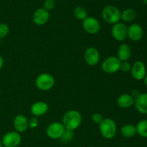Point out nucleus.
Wrapping results in <instances>:
<instances>
[{"label":"nucleus","instance_id":"nucleus-21","mask_svg":"<svg viewBox=\"0 0 147 147\" xmlns=\"http://www.w3.org/2000/svg\"><path fill=\"white\" fill-rule=\"evenodd\" d=\"M136 133L144 138H147V120L139 121L136 126Z\"/></svg>","mask_w":147,"mask_h":147},{"label":"nucleus","instance_id":"nucleus-12","mask_svg":"<svg viewBox=\"0 0 147 147\" xmlns=\"http://www.w3.org/2000/svg\"><path fill=\"white\" fill-rule=\"evenodd\" d=\"M131 75L136 80H142L144 79L146 76V66L141 61L135 62L131 69Z\"/></svg>","mask_w":147,"mask_h":147},{"label":"nucleus","instance_id":"nucleus-18","mask_svg":"<svg viewBox=\"0 0 147 147\" xmlns=\"http://www.w3.org/2000/svg\"><path fill=\"white\" fill-rule=\"evenodd\" d=\"M117 104L120 108L127 109L134 104V99L131 95L123 94L118 97Z\"/></svg>","mask_w":147,"mask_h":147},{"label":"nucleus","instance_id":"nucleus-16","mask_svg":"<svg viewBox=\"0 0 147 147\" xmlns=\"http://www.w3.org/2000/svg\"><path fill=\"white\" fill-rule=\"evenodd\" d=\"M134 105L140 113L147 115V93L139 94L134 99Z\"/></svg>","mask_w":147,"mask_h":147},{"label":"nucleus","instance_id":"nucleus-34","mask_svg":"<svg viewBox=\"0 0 147 147\" xmlns=\"http://www.w3.org/2000/svg\"><path fill=\"white\" fill-rule=\"evenodd\" d=\"M87 147H94V146H87Z\"/></svg>","mask_w":147,"mask_h":147},{"label":"nucleus","instance_id":"nucleus-17","mask_svg":"<svg viewBox=\"0 0 147 147\" xmlns=\"http://www.w3.org/2000/svg\"><path fill=\"white\" fill-rule=\"evenodd\" d=\"M131 55V49L128 44L123 43L119 47L117 50V57L121 61H127Z\"/></svg>","mask_w":147,"mask_h":147},{"label":"nucleus","instance_id":"nucleus-4","mask_svg":"<svg viewBox=\"0 0 147 147\" xmlns=\"http://www.w3.org/2000/svg\"><path fill=\"white\" fill-rule=\"evenodd\" d=\"M36 86L42 91H48L53 87L55 79L52 75L43 73L39 75L35 81Z\"/></svg>","mask_w":147,"mask_h":147},{"label":"nucleus","instance_id":"nucleus-5","mask_svg":"<svg viewBox=\"0 0 147 147\" xmlns=\"http://www.w3.org/2000/svg\"><path fill=\"white\" fill-rule=\"evenodd\" d=\"M121 61L116 56H109L103 61L102 70L106 74H114L120 70Z\"/></svg>","mask_w":147,"mask_h":147},{"label":"nucleus","instance_id":"nucleus-30","mask_svg":"<svg viewBox=\"0 0 147 147\" xmlns=\"http://www.w3.org/2000/svg\"><path fill=\"white\" fill-rule=\"evenodd\" d=\"M3 65H4V59L2 58V56H0V70L3 67Z\"/></svg>","mask_w":147,"mask_h":147},{"label":"nucleus","instance_id":"nucleus-29","mask_svg":"<svg viewBox=\"0 0 147 147\" xmlns=\"http://www.w3.org/2000/svg\"><path fill=\"white\" fill-rule=\"evenodd\" d=\"M139 92H138V90H133L132 91V92H131V96L133 97H134V99H135V98L136 97H138L139 95Z\"/></svg>","mask_w":147,"mask_h":147},{"label":"nucleus","instance_id":"nucleus-9","mask_svg":"<svg viewBox=\"0 0 147 147\" xmlns=\"http://www.w3.org/2000/svg\"><path fill=\"white\" fill-rule=\"evenodd\" d=\"M83 29L90 35H95L100 30V24L98 20L93 17H87L83 20Z\"/></svg>","mask_w":147,"mask_h":147},{"label":"nucleus","instance_id":"nucleus-13","mask_svg":"<svg viewBox=\"0 0 147 147\" xmlns=\"http://www.w3.org/2000/svg\"><path fill=\"white\" fill-rule=\"evenodd\" d=\"M143 36V29L139 24H132L128 27V37L132 41H139Z\"/></svg>","mask_w":147,"mask_h":147},{"label":"nucleus","instance_id":"nucleus-36","mask_svg":"<svg viewBox=\"0 0 147 147\" xmlns=\"http://www.w3.org/2000/svg\"><path fill=\"white\" fill-rule=\"evenodd\" d=\"M3 147H5V146H3Z\"/></svg>","mask_w":147,"mask_h":147},{"label":"nucleus","instance_id":"nucleus-20","mask_svg":"<svg viewBox=\"0 0 147 147\" xmlns=\"http://www.w3.org/2000/svg\"><path fill=\"white\" fill-rule=\"evenodd\" d=\"M136 13L133 9L128 8L123 10L121 13V19L123 21L126 22H133L136 19Z\"/></svg>","mask_w":147,"mask_h":147},{"label":"nucleus","instance_id":"nucleus-32","mask_svg":"<svg viewBox=\"0 0 147 147\" xmlns=\"http://www.w3.org/2000/svg\"><path fill=\"white\" fill-rule=\"evenodd\" d=\"M142 1H143L144 4H146V5H147V0H142Z\"/></svg>","mask_w":147,"mask_h":147},{"label":"nucleus","instance_id":"nucleus-6","mask_svg":"<svg viewBox=\"0 0 147 147\" xmlns=\"http://www.w3.org/2000/svg\"><path fill=\"white\" fill-rule=\"evenodd\" d=\"M22 141V137L20 133L17 131H10L4 135L1 139L3 146L17 147Z\"/></svg>","mask_w":147,"mask_h":147},{"label":"nucleus","instance_id":"nucleus-1","mask_svg":"<svg viewBox=\"0 0 147 147\" xmlns=\"http://www.w3.org/2000/svg\"><path fill=\"white\" fill-rule=\"evenodd\" d=\"M82 120L83 118L80 112L75 110H70L64 114L62 123L63 124L65 129L74 131L80 126Z\"/></svg>","mask_w":147,"mask_h":147},{"label":"nucleus","instance_id":"nucleus-25","mask_svg":"<svg viewBox=\"0 0 147 147\" xmlns=\"http://www.w3.org/2000/svg\"><path fill=\"white\" fill-rule=\"evenodd\" d=\"M55 6V0H45V1L44 2L43 8L50 12V10L54 9Z\"/></svg>","mask_w":147,"mask_h":147},{"label":"nucleus","instance_id":"nucleus-2","mask_svg":"<svg viewBox=\"0 0 147 147\" xmlns=\"http://www.w3.org/2000/svg\"><path fill=\"white\" fill-rule=\"evenodd\" d=\"M99 130L103 138L112 139L116 135L117 126L115 121L111 118H103L99 123Z\"/></svg>","mask_w":147,"mask_h":147},{"label":"nucleus","instance_id":"nucleus-35","mask_svg":"<svg viewBox=\"0 0 147 147\" xmlns=\"http://www.w3.org/2000/svg\"><path fill=\"white\" fill-rule=\"evenodd\" d=\"M74 147H80V146H74Z\"/></svg>","mask_w":147,"mask_h":147},{"label":"nucleus","instance_id":"nucleus-3","mask_svg":"<svg viewBox=\"0 0 147 147\" xmlns=\"http://www.w3.org/2000/svg\"><path fill=\"white\" fill-rule=\"evenodd\" d=\"M103 19L109 24H116L121 20V12L113 5L106 6L102 10Z\"/></svg>","mask_w":147,"mask_h":147},{"label":"nucleus","instance_id":"nucleus-14","mask_svg":"<svg viewBox=\"0 0 147 147\" xmlns=\"http://www.w3.org/2000/svg\"><path fill=\"white\" fill-rule=\"evenodd\" d=\"M48 110L49 106L46 102L43 101H38L32 105L30 111L34 117L37 118L47 113Z\"/></svg>","mask_w":147,"mask_h":147},{"label":"nucleus","instance_id":"nucleus-22","mask_svg":"<svg viewBox=\"0 0 147 147\" xmlns=\"http://www.w3.org/2000/svg\"><path fill=\"white\" fill-rule=\"evenodd\" d=\"M75 17L79 20H84L88 17L87 10L83 7H77L74 10Z\"/></svg>","mask_w":147,"mask_h":147},{"label":"nucleus","instance_id":"nucleus-11","mask_svg":"<svg viewBox=\"0 0 147 147\" xmlns=\"http://www.w3.org/2000/svg\"><path fill=\"white\" fill-rule=\"evenodd\" d=\"M49 19H50V12L43 7L37 9L32 16L33 22L37 25H43L47 22Z\"/></svg>","mask_w":147,"mask_h":147},{"label":"nucleus","instance_id":"nucleus-27","mask_svg":"<svg viewBox=\"0 0 147 147\" xmlns=\"http://www.w3.org/2000/svg\"><path fill=\"white\" fill-rule=\"evenodd\" d=\"M29 127L31 128H35L38 126L39 121L37 120V117H33V118H30V120H28Z\"/></svg>","mask_w":147,"mask_h":147},{"label":"nucleus","instance_id":"nucleus-15","mask_svg":"<svg viewBox=\"0 0 147 147\" xmlns=\"http://www.w3.org/2000/svg\"><path fill=\"white\" fill-rule=\"evenodd\" d=\"M14 127L18 133L25 132L29 128L28 120L24 115H17L14 119Z\"/></svg>","mask_w":147,"mask_h":147},{"label":"nucleus","instance_id":"nucleus-33","mask_svg":"<svg viewBox=\"0 0 147 147\" xmlns=\"http://www.w3.org/2000/svg\"><path fill=\"white\" fill-rule=\"evenodd\" d=\"M0 147H3L2 143H1V140H0Z\"/></svg>","mask_w":147,"mask_h":147},{"label":"nucleus","instance_id":"nucleus-19","mask_svg":"<svg viewBox=\"0 0 147 147\" xmlns=\"http://www.w3.org/2000/svg\"><path fill=\"white\" fill-rule=\"evenodd\" d=\"M121 133L124 138H132L136 134V126L131 124H126L121 128Z\"/></svg>","mask_w":147,"mask_h":147},{"label":"nucleus","instance_id":"nucleus-24","mask_svg":"<svg viewBox=\"0 0 147 147\" xmlns=\"http://www.w3.org/2000/svg\"><path fill=\"white\" fill-rule=\"evenodd\" d=\"M9 27L5 23H0V39H3L8 35Z\"/></svg>","mask_w":147,"mask_h":147},{"label":"nucleus","instance_id":"nucleus-23","mask_svg":"<svg viewBox=\"0 0 147 147\" xmlns=\"http://www.w3.org/2000/svg\"><path fill=\"white\" fill-rule=\"evenodd\" d=\"M74 137V133H73V131H71V130L65 129V131L63 133V135L60 138V139L62 140L64 142H67V141H71L72 139Z\"/></svg>","mask_w":147,"mask_h":147},{"label":"nucleus","instance_id":"nucleus-10","mask_svg":"<svg viewBox=\"0 0 147 147\" xmlns=\"http://www.w3.org/2000/svg\"><path fill=\"white\" fill-rule=\"evenodd\" d=\"M84 59L89 66H95L100 61V53L94 47H89L84 53Z\"/></svg>","mask_w":147,"mask_h":147},{"label":"nucleus","instance_id":"nucleus-28","mask_svg":"<svg viewBox=\"0 0 147 147\" xmlns=\"http://www.w3.org/2000/svg\"><path fill=\"white\" fill-rule=\"evenodd\" d=\"M103 119V116L100 115V113H94L93 115H92V120L95 122V123H100L102 121V120Z\"/></svg>","mask_w":147,"mask_h":147},{"label":"nucleus","instance_id":"nucleus-8","mask_svg":"<svg viewBox=\"0 0 147 147\" xmlns=\"http://www.w3.org/2000/svg\"><path fill=\"white\" fill-rule=\"evenodd\" d=\"M111 34L113 38L117 41H123L128 37V27L125 24L119 22L113 24Z\"/></svg>","mask_w":147,"mask_h":147},{"label":"nucleus","instance_id":"nucleus-7","mask_svg":"<svg viewBox=\"0 0 147 147\" xmlns=\"http://www.w3.org/2000/svg\"><path fill=\"white\" fill-rule=\"evenodd\" d=\"M65 128L60 122H54L50 124L46 129V134L51 139H60Z\"/></svg>","mask_w":147,"mask_h":147},{"label":"nucleus","instance_id":"nucleus-26","mask_svg":"<svg viewBox=\"0 0 147 147\" xmlns=\"http://www.w3.org/2000/svg\"><path fill=\"white\" fill-rule=\"evenodd\" d=\"M131 66L130 63L127 61H121L120 65V70H121L123 72H128L131 71Z\"/></svg>","mask_w":147,"mask_h":147},{"label":"nucleus","instance_id":"nucleus-31","mask_svg":"<svg viewBox=\"0 0 147 147\" xmlns=\"http://www.w3.org/2000/svg\"><path fill=\"white\" fill-rule=\"evenodd\" d=\"M144 83H145V84L146 85V86H147V75H146V76H145V77H144Z\"/></svg>","mask_w":147,"mask_h":147}]
</instances>
